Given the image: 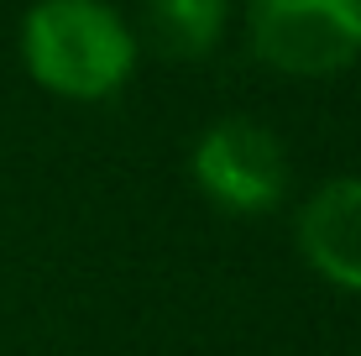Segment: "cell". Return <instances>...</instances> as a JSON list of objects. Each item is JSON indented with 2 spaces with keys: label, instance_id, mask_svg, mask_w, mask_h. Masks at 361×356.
<instances>
[{
  "label": "cell",
  "instance_id": "cell-1",
  "mask_svg": "<svg viewBox=\"0 0 361 356\" xmlns=\"http://www.w3.org/2000/svg\"><path fill=\"white\" fill-rule=\"evenodd\" d=\"M21 63L58 100H110L136 73V32L110 0H37L21 21Z\"/></svg>",
  "mask_w": 361,
  "mask_h": 356
},
{
  "label": "cell",
  "instance_id": "cell-2",
  "mask_svg": "<svg viewBox=\"0 0 361 356\" xmlns=\"http://www.w3.org/2000/svg\"><path fill=\"white\" fill-rule=\"evenodd\" d=\"M246 47L288 79H330L361 58V0H246Z\"/></svg>",
  "mask_w": 361,
  "mask_h": 356
},
{
  "label": "cell",
  "instance_id": "cell-3",
  "mask_svg": "<svg viewBox=\"0 0 361 356\" xmlns=\"http://www.w3.org/2000/svg\"><path fill=\"white\" fill-rule=\"evenodd\" d=\"M194 189L226 215H272L288 200V152L262 121L226 116L199 131L189 157Z\"/></svg>",
  "mask_w": 361,
  "mask_h": 356
},
{
  "label": "cell",
  "instance_id": "cell-4",
  "mask_svg": "<svg viewBox=\"0 0 361 356\" xmlns=\"http://www.w3.org/2000/svg\"><path fill=\"white\" fill-rule=\"evenodd\" d=\"M298 252L330 288L361 293V173L330 178L298 210Z\"/></svg>",
  "mask_w": 361,
  "mask_h": 356
},
{
  "label": "cell",
  "instance_id": "cell-5",
  "mask_svg": "<svg viewBox=\"0 0 361 356\" xmlns=\"http://www.w3.org/2000/svg\"><path fill=\"white\" fill-rule=\"evenodd\" d=\"M147 42L173 63H199L220 47L231 27V0H147Z\"/></svg>",
  "mask_w": 361,
  "mask_h": 356
}]
</instances>
